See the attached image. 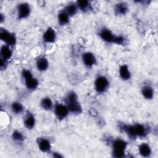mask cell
Listing matches in <instances>:
<instances>
[{
    "mask_svg": "<svg viewBox=\"0 0 158 158\" xmlns=\"http://www.w3.org/2000/svg\"><path fill=\"white\" fill-rule=\"evenodd\" d=\"M52 156L55 158H62L64 157V156L61 154V153L58 152H53L51 153Z\"/></svg>",
    "mask_w": 158,
    "mask_h": 158,
    "instance_id": "28",
    "label": "cell"
},
{
    "mask_svg": "<svg viewBox=\"0 0 158 158\" xmlns=\"http://www.w3.org/2000/svg\"><path fill=\"white\" fill-rule=\"evenodd\" d=\"M138 152L143 157H150L152 155V149L147 143H142L138 146Z\"/></svg>",
    "mask_w": 158,
    "mask_h": 158,
    "instance_id": "17",
    "label": "cell"
},
{
    "mask_svg": "<svg viewBox=\"0 0 158 158\" xmlns=\"http://www.w3.org/2000/svg\"><path fill=\"white\" fill-rule=\"evenodd\" d=\"M64 10L70 17L75 15L79 10L76 2H70L64 7Z\"/></svg>",
    "mask_w": 158,
    "mask_h": 158,
    "instance_id": "23",
    "label": "cell"
},
{
    "mask_svg": "<svg viewBox=\"0 0 158 158\" xmlns=\"http://www.w3.org/2000/svg\"><path fill=\"white\" fill-rule=\"evenodd\" d=\"M36 144L40 151L43 153L51 152V143L48 138L39 137L36 139Z\"/></svg>",
    "mask_w": 158,
    "mask_h": 158,
    "instance_id": "11",
    "label": "cell"
},
{
    "mask_svg": "<svg viewBox=\"0 0 158 158\" xmlns=\"http://www.w3.org/2000/svg\"><path fill=\"white\" fill-rule=\"evenodd\" d=\"M141 93L143 97L146 100H151L154 96V88L148 84L144 85L141 89Z\"/></svg>",
    "mask_w": 158,
    "mask_h": 158,
    "instance_id": "14",
    "label": "cell"
},
{
    "mask_svg": "<svg viewBox=\"0 0 158 158\" xmlns=\"http://www.w3.org/2000/svg\"><path fill=\"white\" fill-rule=\"evenodd\" d=\"M64 102L70 113L75 115H79L82 113V106L79 102L78 95L75 91H70L68 92L64 98Z\"/></svg>",
    "mask_w": 158,
    "mask_h": 158,
    "instance_id": "2",
    "label": "cell"
},
{
    "mask_svg": "<svg viewBox=\"0 0 158 158\" xmlns=\"http://www.w3.org/2000/svg\"><path fill=\"white\" fill-rule=\"evenodd\" d=\"M3 19H4V18H3V14H1V22L2 23V21H3Z\"/></svg>",
    "mask_w": 158,
    "mask_h": 158,
    "instance_id": "29",
    "label": "cell"
},
{
    "mask_svg": "<svg viewBox=\"0 0 158 158\" xmlns=\"http://www.w3.org/2000/svg\"><path fill=\"white\" fill-rule=\"evenodd\" d=\"M0 39L5 43V44L10 47L14 46L17 41L15 33L3 28H1L0 30Z\"/></svg>",
    "mask_w": 158,
    "mask_h": 158,
    "instance_id": "6",
    "label": "cell"
},
{
    "mask_svg": "<svg viewBox=\"0 0 158 158\" xmlns=\"http://www.w3.org/2000/svg\"><path fill=\"white\" fill-rule=\"evenodd\" d=\"M7 61L1 59V62H0V67L1 70H4L7 67Z\"/></svg>",
    "mask_w": 158,
    "mask_h": 158,
    "instance_id": "27",
    "label": "cell"
},
{
    "mask_svg": "<svg viewBox=\"0 0 158 158\" xmlns=\"http://www.w3.org/2000/svg\"><path fill=\"white\" fill-rule=\"evenodd\" d=\"M10 110L13 114L15 115H20L24 112V106L19 101H14L10 104Z\"/></svg>",
    "mask_w": 158,
    "mask_h": 158,
    "instance_id": "22",
    "label": "cell"
},
{
    "mask_svg": "<svg viewBox=\"0 0 158 158\" xmlns=\"http://www.w3.org/2000/svg\"><path fill=\"white\" fill-rule=\"evenodd\" d=\"M36 124L35 115L30 111H27L23 118V125L28 130H32Z\"/></svg>",
    "mask_w": 158,
    "mask_h": 158,
    "instance_id": "13",
    "label": "cell"
},
{
    "mask_svg": "<svg viewBox=\"0 0 158 158\" xmlns=\"http://www.w3.org/2000/svg\"><path fill=\"white\" fill-rule=\"evenodd\" d=\"M81 59H82L83 65L88 69H91L93 67L98 63L97 59L94 54L89 51L84 52L82 54Z\"/></svg>",
    "mask_w": 158,
    "mask_h": 158,
    "instance_id": "10",
    "label": "cell"
},
{
    "mask_svg": "<svg viewBox=\"0 0 158 158\" xmlns=\"http://www.w3.org/2000/svg\"><path fill=\"white\" fill-rule=\"evenodd\" d=\"M70 17L63 9L60 10L57 14V22L61 26H64L69 23Z\"/></svg>",
    "mask_w": 158,
    "mask_h": 158,
    "instance_id": "21",
    "label": "cell"
},
{
    "mask_svg": "<svg viewBox=\"0 0 158 158\" xmlns=\"http://www.w3.org/2000/svg\"><path fill=\"white\" fill-rule=\"evenodd\" d=\"M118 75L120 78L123 81H128L131 78V73L127 64H122L119 67Z\"/></svg>",
    "mask_w": 158,
    "mask_h": 158,
    "instance_id": "16",
    "label": "cell"
},
{
    "mask_svg": "<svg viewBox=\"0 0 158 158\" xmlns=\"http://www.w3.org/2000/svg\"><path fill=\"white\" fill-rule=\"evenodd\" d=\"M112 156L115 158H123L126 156L128 143L122 138L114 139L111 142Z\"/></svg>",
    "mask_w": 158,
    "mask_h": 158,
    "instance_id": "3",
    "label": "cell"
},
{
    "mask_svg": "<svg viewBox=\"0 0 158 158\" xmlns=\"http://www.w3.org/2000/svg\"><path fill=\"white\" fill-rule=\"evenodd\" d=\"M12 139L14 142L22 143L25 140V137L23 133L19 130H14L12 133Z\"/></svg>",
    "mask_w": 158,
    "mask_h": 158,
    "instance_id": "25",
    "label": "cell"
},
{
    "mask_svg": "<svg viewBox=\"0 0 158 158\" xmlns=\"http://www.w3.org/2000/svg\"><path fill=\"white\" fill-rule=\"evenodd\" d=\"M17 17L19 19H25L28 18L31 14L30 5L26 2H21L17 7Z\"/></svg>",
    "mask_w": 158,
    "mask_h": 158,
    "instance_id": "9",
    "label": "cell"
},
{
    "mask_svg": "<svg viewBox=\"0 0 158 158\" xmlns=\"http://www.w3.org/2000/svg\"><path fill=\"white\" fill-rule=\"evenodd\" d=\"M114 12L117 15H124L129 10L128 4L125 2H120L117 3L114 6Z\"/></svg>",
    "mask_w": 158,
    "mask_h": 158,
    "instance_id": "19",
    "label": "cell"
},
{
    "mask_svg": "<svg viewBox=\"0 0 158 158\" xmlns=\"http://www.w3.org/2000/svg\"><path fill=\"white\" fill-rule=\"evenodd\" d=\"M56 32L52 27L47 28L43 34V41L46 43H53L56 41Z\"/></svg>",
    "mask_w": 158,
    "mask_h": 158,
    "instance_id": "12",
    "label": "cell"
},
{
    "mask_svg": "<svg viewBox=\"0 0 158 158\" xmlns=\"http://www.w3.org/2000/svg\"><path fill=\"white\" fill-rule=\"evenodd\" d=\"M119 129L124 132L131 139L143 138L146 137L150 132L149 127L143 123L120 124Z\"/></svg>",
    "mask_w": 158,
    "mask_h": 158,
    "instance_id": "1",
    "label": "cell"
},
{
    "mask_svg": "<svg viewBox=\"0 0 158 158\" xmlns=\"http://www.w3.org/2000/svg\"><path fill=\"white\" fill-rule=\"evenodd\" d=\"M53 111L57 118L60 120H64L67 118L70 114L69 110L67 106L65 104L59 102L54 104Z\"/></svg>",
    "mask_w": 158,
    "mask_h": 158,
    "instance_id": "7",
    "label": "cell"
},
{
    "mask_svg": "<svg viewBox=\"0 0 158 158\" xmlns=\"http://www.w3.org/2000/svg\"><path fill=\"white\" fill-rule=\"evenodd\" d=\"M76 4L78 8V10L83 12H86L91 9L90 2L87 0L77 1L76 2Z\"/></svg>",
    "mask_w": 158,
    "mask_h": 158,
    "instance_id": "24",
    "label": "cell"
},
{
    "mask_svg": "<svg viewBox=\"0 0 158 158\" xmlns=\"http://www.w3.org/2000/svg\"><path fill=\"white\" fill-rule=\"evenodd\" d=\"M0 55H1V59H2L6 61H9L11 59L12 56H13V51L12 49V47L3 44L1 47L0 49Z\"/></svg>",
    "mask_w": 158,
    "mask_h": 158,
    "instance_id": "15",
    "label": "cell"
},
{
    "mask_svg": "<svg viewBox=\"0 0 158 158\" xmlns=\"http://www.w3.org/2000/svg\"><path fill=\"white\" fill-rule=\"evenodd\" d=\"M36 67L40 72H45L49 68V61L44 56H41L36 60Z\"/></svg>",
    "mask_w": 158,
    "mask_h": 158,
    "instance_id": "18",
    "label": "cell"
},
{
    "mask_svg": "<svg viewBox=\"0 0 158 158\" xmlns=\"http://www.w3.org/2000/svg\"><path fill=\"white\" fill-rule=\"evenodd\" d=\"M40 106L43 110L49 111L53 110L54 104L49 97L46 96L41 99L40 102Z\"/></svg>",
    "mask_w": 158,
    "mask_h": 158,
    "instance_id": "20",
    "label": "cell"
},
{
    "mask_svg": "<svg viewBox=\"0 0 158 158\" xmlns=\"http://www.w3.org/2000/svg\"><path fill=\"white\" fill-rule=\"evenodd\" d=\"M110 85L108 78L104 75L98 76L94 81V88L98 94L105 93Z\"/></svg>",
    "mask_w": 158,
    "mask_h": 158,
    "instance_id": "5",
    "label": "cell"
},
{
    "mask_svg": "<svg viewBox=\"0 0 158 158\" xmlns=\"http://www.w3.org/2000/svg\"><path fill=\"white\" fill-rule=\"evenodd\" d=\"M22 78L24 81V84L25 87L30 91H34L39 86V81L35 78L32 72L27 69H24L22 70L21 72Z\"/></svg>",
    "mask_w": 158,
    "mask_h": 158,
    "instance_id": "4",
    "label": "cell"
},
{
    "mask_svg": "<svg viewBox=\"0 0 158 158\" xmlns=\"http://www.w3.org/2000/svg\"><path fill=\"white\" fill-rule=\"evenodd\" d=\"M98 36L103 41L107 43L114 44L117 35L108 28L102 27L99 30Z\"/></svg>",
    "mask_w": 158,
    "mask_h": 158,
    "instance_id": "8",
    "label": "cell"
},
{
    "mask_svg": "<svg viewBox=\"0 0 158 158\" xmlns=\"http://www.w3.org/2000/svg\"><path fill=\"white\" fill-rule=\"evenodd\" d=\"M126 43V39L121 35H117L114 44L117 45H124Z\"/></svg>",
    "mask_w": 158,
    "mask_h": 158,
    "instance_id": "26",
    "label": "cell"
}]
</instances>
